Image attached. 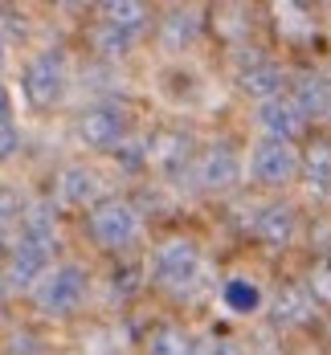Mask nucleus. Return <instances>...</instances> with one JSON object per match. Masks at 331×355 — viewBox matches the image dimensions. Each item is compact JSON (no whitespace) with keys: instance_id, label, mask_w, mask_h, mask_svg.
Listing matches in <instances>:
<instances>
[{"instance_id":"1","label":"nucleus","mask_w":331,"mask_h":355,"mask_svg":"<svg viewBox=\"0 0 331 355\" xmlns=\"http://www.w3.org/2000/svg\"><path fill=\"white\" fill-rule=\"evenodd\" d=\"M151 274L168 290H192L196 278H201V253H196L192 241H168V245L155 249Z\"/></svg>"},{"instance_id":"2","label":"nucleus","mask_w":331,"mask_h":355,"mask_svg":"<svg viewBox=\"0 0 331 355\" xmlns=\"http://www.w3.org/2000/svg\"><path fill=\"white\" fill-rule=\"evenodd\" d=\"M82 294H86V274L78 266L45 270V278L37 282V302H41L45 315H70L82 302Z\"/></svg>"},{"instance_id":"3","label":"nucleus","mask_w":331,"mask_h":355,"mask_svg":"<svg viewBox=\"0 0 331 355\" xmlns=\"http://www.w3.org/2000/svg\"><path fill=\"white\" fill-rule=\"evenodd\" d=\"M90 233H94L99 245L123 249L139 237V216H135L131 205H123V200H103V205H94V213H90Z\"/></svg>"},{"instance_id":"4","label":"nucleus","mask_w":331,"mask_h":355,"mask_svg":"<svg viewBox=\"0 0 331 355\" xmlns=\"http://www.w3.org/2000/svg\"><path fill=\"white\" fill-rule=\"evenodd\" d=\"M25 90H29V98H33L37 107L58 103L66 94V58L58 49L37 53L33 62H29V70H25Z\"/></svg>"},{"instance_id":"5","label":"nucleus","mask_w":331,"mask_h":355,"mask_svg":"<svg viewBox=\"0 0 331 355\" xmlns=\"http://www.w3.org/2000/svg\"><path fill=\"white\" fill-rule=\"evenodd\" d=\"M294 172H298V155H294L291 143H282V139L257 143L254 155H250V176H254L257 184L278 188V184H291Z\"/></svg>"},{"instance_id":"6","label":"nucleus","mask_w":331,"mask_h":355,"mask_svg":"<svg viewBox=\"0 0 331 355\" xmlns=\"http://www.w3.org/2000/svg\"><path fill=\"white\" fill-rule=\"evenodd\" d=\"M78 135H82V143H90V147H119V139L127 135V114L114 110V107L90 110L78 123Z\"/></svg>"},{"instance_id":"7","label":"nucleus","mask_w":331,"mask_h":355,"mask_svg":"<svg viewBox=\"0 0 331 355\" xmlns=\"http://www.w3.org/2000/svg\"><path fill=\"white\" fill-rule=\"evenodd\" d=\"M45 266H49V245L45 241H21L12 249V261H8V286H37L45 278Z\"/></svg>"},{"instance_id":"8","label":"nucleus","mask_w":331,"mask_h":355,"mask_svg":"<svg viewBox=\"0 0 331 355\" xmlns=\"http://www.w3.org/2000/svg\"><path fill=\"white\" fill-rule=\"evenodd\" d=\"M196 176H201V184H205V188L225 192V188H233V184H237V176H241V159H237L229 147H213V151L201 159Z\"/></svg>"},{"instance_id":"9","label":"nucleus","mask_w":331,"mask_h":355,"mask_svg":"<svg viewBox=\"0 0 331 355\" xmlns=\"http://www.w3.org/2000/svg\"><path fill=\"white\" fill-rule=\"evenodd\" d=\"M257 123H262V131H266L270 139H282V143H291L294 135L303 131V114H298V107H294V103H282V98L262 103Z\"/></svg>"},{"instance_id":"10","label":"nucleus","mask_w":331,"mask_h":355,"mask_svg":"<svg viewBox=\"0 0 331 355\" xmlns=\"http://www.w3.org/2000/svg\"><path fill=\"white\" fill-rule=\"evenodd\" d=\"M58 188H62V200H70V205H94L99 192H103V184L90 168H66Z\"/></svg>"},{"instance_id":"11","label":"nucleus","mask_w":331,"mask_h":355,"mask_svg":"<svg viewBox=\"0 0 331 355\" xmlns=\"http://www.w3.org/2000/svg\"><path fill=\"white\" fill-rule=\"evenodd\" d=\"M257 237L266 241V245H291L294 237V213L291 209H282V205H274V209H266V213L257 216Z\"/></svg>"},{"instance_id":"12","label":"nucleus","mask_w":331,"mask_h":355,"mask_svg":"<svg viewBox=\"0 0 331 355\" xmlns=\"http://www.w3.org/2000/svg\"><path fill=\"white\" fill-rule=\"evenodd\" d=\"M311 311H315V298H311V290H303V286H291V290H282V294H278L274 319L282 322V327H298V322L311 319Z\"/></svg>"},{"instance_id":"13","label":"nucleus","mask_w":331,"mask_h":355,"mask_svg":"<svg viewBox=\"0 0 331 355\" xmlns=\"http://www.w3.org/2000/svg\"><path fill=\"white\" fill-rule=\"evenodd\" d=\"M294 107L298 114L307 119V114H315V119H328L331 114V82L323 78H311V82H303L298 86V98H294Z\"/></svg>"},{"instance_id":"14","label":"nucleus","mask_w":331,"mask_h":355,"mask_svg":"<svg viewBox=\"0 0 331 355\" xmlns=\"http://www.w3.org/2000/svg\"><path fill=\"white\" fill-rule=\"evenodd\" d=\"M257 302H262V294H257L254 282H246V278L225 282V306H229V311H237V315H254Z\"/></svg>"},{"instance_id":"15","label":"nucleus","mask_w":331,"mask_h":355,"mask_svg":"<svg viewBox=\"0 0 331 355\" xmlns=\"http://www.w3.org/2000/svg\"><path fill=\"white\" fill-rule=\"evenodd\" d=\"M254 98H262V103H270L278 90H282V70H274V66H257V70L246 73V82H241Z\"/></svg>"},{"instance_id":"16","label":"nucleus","mask_w":331,"mask_h":355,"mask_svg":"<svg viewBox=\"0 0 331 355\" xmlns=\"http://www.w3.org/2000/svg\"><path fill=\"white\" fill-rule=\"evenodd\" d=\"M201 29V17L196 12H172L168 25H164V45L168 49H180V41H192Z\"/></svg>"},{"instance_id":"17","label":"nucleus","mask_w":331,"mask_h":355,"mask_svg":"<svg viewBox=\"0 0 331 355\" xmlns=\"http://www.w3.org/2000/svg\"><path fill=\"white\" fill-rule=\"evenodd\" d=\"M307 176H311V188L328 192L331 188V147H315L307 155Z\"/></svg>"},{"instance_id":"18","label":"nucleus","mask_w":331,"mask_h":355,"mask_svg":"<svg viewBox=\"0 0 331 355\" xmlns=\"http://www.w3.org/2000/svg\"><path fill=\"white\" fill-rule=\"evenodd\" d=\"M107 25L114 29H139L144 25V4H107Z\"/></svg>"},{"instance_id":"19","label":"nucleus","mask_w":331,"mask_h":355,"mask_svg":"<svg viewBox=\"0 0 331 355\" xmlns=\"http://www.w3.org/2000/svg\"><path fill=\"white\" fill-rule=\"evenodd\" d=\"M151 355H192V347H188V335H180V331H160L155 339H151Z\"/></svg>"},{"instance_id":"20","label":"nucleus","mask_w":331,"mask_h":355,"mask_svg":"<svg viewBox=\"0 0 331 355\" xmlns=\"http://www.w3.org/2000/svg\"><path fill=\"white\" fill-rule=\"evenodd\" d=\"M94 41H99V49H103V53H127V49H131V33H127V29H114V25L99 29Z\"/></svg>"},{"instance_id":"21","label":"nucleus","mask_w":331,"mask_h":355,"mask_svg":"<svg viewBox=\"0 0 331 355\" xmlns=\"http://www.w3.org/2000/svg\"><path fill=\"white\" fill-rule=\"evenodd\" d=\"M17 213H21V200H17L8 188H0V229H4V225H8Z\"/></svg>"},{"instance_id":"22","label":"nucleus","mask_w":331,"mask_h":355,"mask_svg":"<svg viewBox=\"0 0 331 355\" xmlns=\"http://www.w3.org/2000/svg\"><path fill=\"white\" fill-rule=\"evenodd\" d=\"M12 147H17V135H12V127L4 123V127H0V159H8V155H12Z\"/></svg>"},{"instance_id":"23","label":"nucleus","mask_w":331,"mask_h":355,"mask_svg":"<svg viewBox=\"0 0 331 355\" xmlns=\"http://www.w3.org/2000/svg\"><path fill=\"white\" fill-rule=\"evenodd\" d=\"M201 355H241V352H237L229 339H217V343H209V347H205Z\"/></svg>"},{"instance_id":"24","label":"nucleus","mask_w":331,"mask_h":355,"mask_svg":"<svg viewBox=\"0 0 331 355\" xmlns=\"http://www.w3.org/2000/svg\"><path fill=\"white\" fill-rule=\"evenodd\" d=\"M4 123H8V94L0 90V127H4Z\"/></svg>"},{"instance_id":"25","label":"nucleus","mask_w":331,"mask_h":355,"mask_svg":"<svg viewBox=\"0 0 331 355\" xmlns=\"http://www.w3.org/2000/svg\"><path fill=\"white\" fill-rule=\"evenodd\" d=\"M328 274H331V257H328Z\"/></svg>"},{"instance_id":"26","label":"nucleus","mask_w":331,"mask_h":355,"mask_svg":"<svg viewBox=\"0 0 331 355\" xmlns=\"http://www.w3.org/2000/svg\"><path fill=\"white\" fill-rule=\"evenodd\" d=\"M0 58H4V53H0Z\"/></svg>"}]
</instances>
